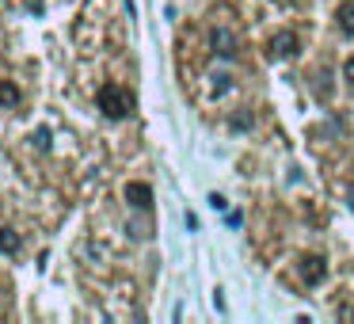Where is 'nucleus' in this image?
Returning <instances> with one entry per match:
<instances>
[{
  "mask_svg": "<svg viewBox=\"0 0 354 324\" xmlns=\"http://www.w3.org/2000/svg\"><path fill=\"white\" fill-rule=\"evenodd\" d=\"M297 271H301V282L305 286H316V282H324V275H328V260H324V255H305Z\"/></svg>",
  "mask_w": 354,
  "mask_h": 324,
  "instance_id": "f03ea898",
  "label": "nucleus"
},
{
  "mask_svg": "<svg viewBox=\"0 0 354 324\" xmlns=\"http://www.w3.org/2000/svg\"><path fill=\"white\" fill-rule=\"evenodd\" d=\"M209 46H214V54L225 57V62L236 54V39H232L229 27H214V31H209Z\"/></svg>",
  "mask_w": 354,
  "mask_h": 324,
  "instance_id": "7ed1b4c3",
  "label": "nucleus"
},
{
  "mask_svg": "<svg viewBox=\"0 0 354 324\" xmlns=\"http://www.w3.org/2000/svg\"><path fill=\"white\" fill-rule=\"evenodd\" d=\"M0 103H19V92H16V84H8V80H0Z\"/></svg>",
  "mask_w": 354,
  "mask_h": 324,
  "instance_id": "0eeeda50",
  "label": "nucleus"
},
{
  "mask_svg": "<svg viewBox=\"0 0 354 324\" xmlns=\"http://www.w3.org/2000/svg\"><path fill=\"white\" fill-rule=\"evenodd\" d=\"M126 199H130L133 210H153V187L133 179V183H126Z\"/></svg>",
  "mask_w": 354,
  "mask_h": 324,
  "instance_id": "20e7f679",
  "label": "nucleus"
},
{
  "mask_svg": "<svg viewBox=\"0 0 354 324\" xmlns=\"http://www.w3.org/2000/svg\"><path fill=\"white\" fill-rule=\"evenodd\" d=\"M0 248H4V252H16V237H12V229H0Z\"/></svg>",
  "mask_w": 354,
  "mask_h": 324,
  "instance_id": "6e6552de",
  "label": "nucleus"
},
{
  "mask_svg": "<svg viewBox=\"0 0 354 324\" xmlns=\"http://www.w3.org/2000/svg\"><path fill=\"white\" fill-rule=\"evenodd\" d=\"M95 103H100V111L107 118H126L133 111V96L126 92V88H118V84H103L100 96H95Z\"/></svg>",
  "mask_w": 354,
  "mask_h": 324,
  "instance_id": "f257e3e1",
  "label": "nucleus"
},
{
  "mask_svg": "<svg viewBox=\"0 0 354 324\" xmlns=\"http://www.w3.org/2000/svg\"><path fill=\"white\" fill-rule=\"evenodd\" d=\"M267 50H270V57H290L297 50V39H293V31H278V35H270Z\"/></svg>",
  "mask_w": 354,
  "mask_h": 324,
  "instance_id": "39448f33",
  "label": "nucleus"
},
{
  "mask_svg": "<svg viewBox=\"0 0 354 324\" xmlns=\"http://www.w3.org/2000/svg\"><path fill=\"white\" fill-rule=\"evenodd\" d=\"M343 77H346V80H351V84H354V57H351V62L343 65Z\"/></svg>",
  "mask_w": 354,
  "mask_h": 324,
  "instance_id": "1a4fd4ad",
  "label": "nucleus"
},
{
  "mask_svg": "<svg viewBox=\"0 0 354 324\" xmlns=\"http://www.w3.org/2000/svg\"><path fill=\"white\" fill-rule=\"evenodd\" d=\"M335 19H339V31H343V35H354V4H351V0H346V4H339Z\"/></svg>",
  "mask_w": 354,
  "mask_h": 324,
  "instance_id": "423d86ee",
  "label": "nucleus"
}]
</instances>
